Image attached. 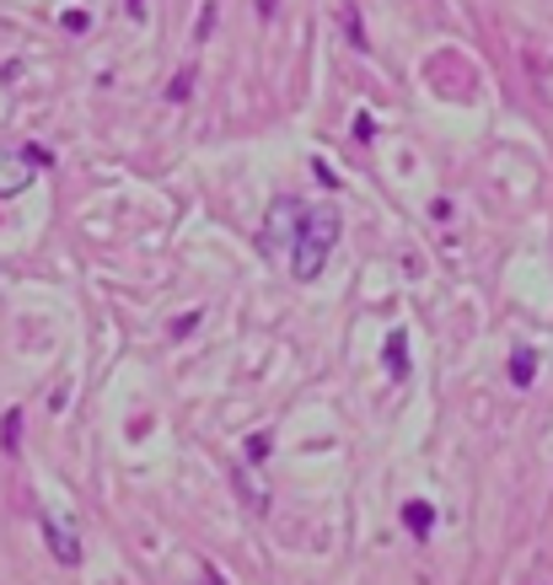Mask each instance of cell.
<instances>
[{
	"label": "cell",
	"instance_id": "obj_1",
	"mask_svg": "<svg viewBox=\"0 0 553 585\" xmlns=\"http://www.w3.org/2000/svg\"><path fill=\"white\" fill-rule=\"evenodd\" d=\"M334 242H339V209H334V205H312L306 215H301L296 252H291V269H296V280H312V274L328 263Z\"/></svg>",
	"mask_w": 553,
	"mask_h": 585
},
{
	"label": "cell",
	"instance_id": "obj_4",
	"mask_svg": "<svg viewBox=\"0 0 553 585\" xmlns=\"http://www.w3.org/2000/svg\"><path fill=\"white\" fill-rule=\"evenodd\" d=\"M516 381H532V355H516Z\"/></svg>",
	"mask_w": 553,
	"mask_h": 585
},
{
	"label": "cell",
	"instance_id": "obj_3",
	"mask_svg": "<svg viewBox=\"0 0 553 585\" xmlns=\"http://www.w3.org/2000/svg\"><path fill=\"white\" fill-rule=\"evenodd\" d=\"M430 521H435V516H430V505H409V510H403V527H409L414 538H425Z\"/></svg>",
	"mask_w": 553,
	"mask_h": 585
},
{
	"label": "cell",
	"instance_id": "obj_2",
	"mask_svg": "<svg viewBox=\"0 0 553 585\" xmlns=\"http://www.w3.org/2000/svg\"><path fill=\"white\" fill-rule=\"evenodd\" d=\"M43 538L54 543V553H59L65 564H82V548H76V538H71L65 527H43Z\"/></svg>",
	"mask_w": 553,
	"mask_h": 585
}]
</instances>
